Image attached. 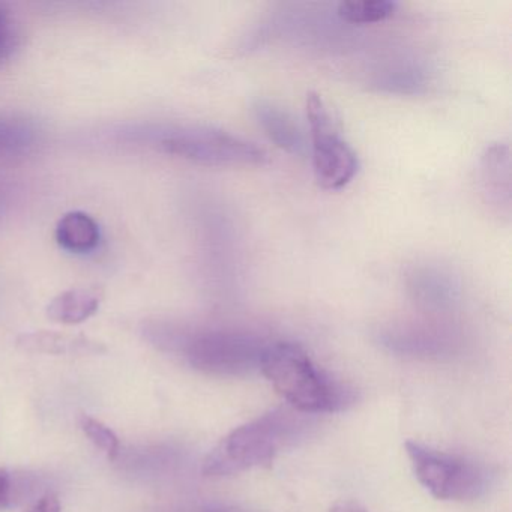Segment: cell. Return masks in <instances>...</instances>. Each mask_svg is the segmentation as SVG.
<instances>
[{
    "mask_svg": "<svg viewBox=\"0 0 512 512\" xmlns=\"http://www.w3.org/2000/svg\"><path fill=\"white\" fill-rule=\"evenodd\" d=\"M79 427L82 428L85 436L107 455L109 460L115 461L119 457L121 440L112 428L85 413L79 416Z\"/></svg>",
    "mask_w": 512,
    "mask_h": 512,
    "instance_id": "cell-16",
    "label": "cell"
},
{
    "mask_svg": "<svg viewBox=\"0 0 512 512\" xmlns=\"http://www.w3.org/2000/svg\"><path fill=\"white\" fill-rule=\"evenodd\" d=\"M17 346L25 352L46 353V355L88 356L106 352L103 344L83 335L49 331L20 335Z\"/></svg>",
    "mask_w": 512,
    "mask_h": 512,
    "instance_id": "cell-10",
    "label": "cell"
},
{
    "mask_svg": "<svg viewBox=\"0 0 512 512\" xmlns=\"http://www.w3.org/2000/svg\"><path fill=\"white\" fill-rule=\"evenodd\" d=\"M482 196L488 205L509 217L511 212V152L509 146L496 143L485 149L479 164Z\"/></svg>",
    "mask_w": 512,
    "mask_h": 512,
    "instance_id": "cell-7",
    "label": "cell"
},
{
    "mask_svg": "<svg viewBox=\"0 0 512 512\" xmlns=\"http://www.w3.org/2000/svg\"><path fill=\"white\" fill-rule=\"evenodd\" d=\"M149 343L164 352L179 353L188 364L209 376H247L260 370L268 341L253 332L227 328H196L170 320L143 325Z\"/></svg>",
    "mask_w": 512,
    "mask_h": 512,
    "instance_id": "cell-1",
    "label": "cell"
},
{
    "mask_svg": "<svg viewBox=\"0 0 512 512\" xmlns=\"http://www.w3.org/2000/svg\"><path fill=\"white\" fill-rule=\"evenodd\" d=\"M29 485V481L25 482L10 470L0 469V511L23 502L31 490Z\"/></svg>",
    "mask_w": 512,
    "mask_h": 512,
    "instance_id": "cell-18",
    "label": "cell"
},
{
    "mask_svg": "<svg viewBox=\"0 0 512 512\" xmlns=\"http://www.w3.org/2000/svg\"><path fill=\"white\" fill-rule=\"evenodd\" d=\"M397 2L391 0H364V2H341L337 16L350 25H374L391 19L397 13Z\"/></svg>",
    "mask_w": 512,
    "mask_h": 512,
    "instance_id": "cell-15",
    "label": "cell"
},
{
    "mask_svg": "<svg viewBox=\"0 0 512 512\" xmlns=\"http://www.w3.org/2000/svg\"><path fill=\"white\" fill-rule=\"evenodd\" d=\"M406 286L418 304L436 310L451 307L460 293L457 278L436 265L413 266L407 272Z\"/></svg>",
    "mask_w": 512,
    "mask_h": 512,
    "instance_id": "cell-8",
    "label": "cell"
},
{
    "mask_svg": "<svg viewBox=\"0 0 512 512\" xmlns=\"http://www.w3.org/2000/svg\"><path fill=\"white\" fill-rule=\"evenodd\" d=\"M407 457L419 484L439 500H475L493 484V473L484 464L460 455L406 442Z\"/></svg>",
    "mask_w": 512,
    "mask_h": 512,
    "instance_id": "cell-5",
    "label": "cell"
},
{
    "mask_svg": "<svg viewBox=\"0 0 512 512\" xmlns=\"http://www.w3.org/2000/svg\"><path fill=\"white\" fill-rule=\"evenodd\" d=\"M253 112L260 128L278 148L298 157L307 154V139L289 112L266 100H257Z\"/></svg>",
    "mask_w": 512,
    "mask_h": 512,
    "instance_id": "cell-9",
    "label": "cell"
},
{
    "mask_svg": "<svg viewBox=\"0 0 512 512\" xmlns=\"http://www.w3.org/2000/svg\"><path fill=\"white\" fill-rule=\"evenodd\" d=\"M260 371L298 412H338L352 404V392L320 370L298 344L269 343L260 361Z\"/></svg>",
    "mask_w": 512,
    "mask_h": 512,
    "instance_id": "cell-3",
    "label": "cell"
},
{
    "mask_svg": "<svg viewBox=\"0 0 512 512\" xmlns=\"http://www.w3.org/2000/svg\"><path fill=\"white\" fill-rule=\"evenodd\" d=\"M55 238L65 251L74 254L91 253L100 244V226L86 212H68L59 220Z\"/></svg>",
    "mask_w": 512,
    "mask_h": 512,
    "instance_id": "cell-11",
    "label": "cell"
},
{
    "mask_svg": "<svg viewBox=\"0 0 512 512\" xmlns=\"http://www.w3.org/2000/svg\"><path fill=\"white\" fill-rule=\"evenodd\" d=\"M100 302V296L94 290H67L50 302L47 307V316L53 322L77 325L94 316L100 308Z\"/></svg>",
    "mask_w": 512,
    "mask_h": 512,
    "instance_id": "cell-13",
    "label": "cell"
},
{
    "mask_svg": "<svg viewBox=\"0 0 512 512\" xmlns=\"http://www.w3.org/2000/svg\"><path fill=\"white\" fill-rule=\"evenodd\" d=\"M305 107L310 124L314 178L323 190H341L358 175V155L341 139L320 95L310 92Z\"/></svg>",
    "mask_w": 512,
    "mask_h": 512,
    "instance_id": "cell-6",
    "label": "cell"
},
{
    "mask_svg": "<svg viewBox=\"0 0 512 512\" xmlns=\"http://www.w3.org/2000/svg\"><path fill=\"white\" fill-rule=\"evenodd\" d=\"M116 134L122 142L148 146L200 166H262L268 161L265 149L256 143L206 125H140Z\"/></svg>",
    "mask_w": 512,
    "mask_h": 512,
    "instance_id": "cell-2",
    "label": "cell"
},
{
    "mask_svg": "<svg viewBox=\"0 0 512 512\" xmlns=\"http://www.w3.org/2000/svg\"><path fill=\"white\" fill-rule=\"evenodd\" d=\"M329 512H367V509L353 500H343V502L335 503Z\"/></svg>",
    "mask_w": 512,
    "mask_h": 512,
    "instance_id": "cell-21",
    "label": "cell"
},
{
    "mask_svg": "<svg viewBox=\"0 0 512 512\" xmlns=\"http://www.w3.org/2000/svg\"><path fill=\"white\" fill-rule=\"evenodd\" d=\"M10 202V185L0 179V221L4 220L5 214H7L8 208H10Z\"/></svg>",
    "mask_w": 512,
    "mask_h": 512,
    "instance_id": "cell-20",
    "label": "cell"
},
{
    "mask_svg": "<svg viewBox=\"0 0 512 512\" xmlns=\"http://www.w3.org/2000/svg\"><path fill=\"white\" fill-rule=\"evenodd\" d=\"M26 512H61V502L55 494H46V496L40 497Z\"/></svg>",
    "mask_w": 512,
    "mask_h": 512,
    "instance_id": "cell-19",
    "label": "cell"
},
{
    "mask_svg": "<svg viewBox=\"0 0 512 512\" xmlns=\"http://www.w3.org/2000/svg\"><path fill=\"white\" fill-rule=\"evenodd\" d=\"M22 40L19 23L10 10L0 5V67L7 64L17 52Z\"/></svg>",
    "mask_w": 512,
    "mask_h": 512,
    "instance_id": "cell-17",
    "label": "cell"
},
{
    "mask_svg": "<svg viewBox=\"0 0 512 512\" xmlns=\"http://www.w3.org/2000/svg\"><path fill=\"white\" fill-rule=\"evenodd\" d=\"M427 74L415 65H397L377 73L373 86L377 91L389 94L413 95L427 88Z\"/></svg>",
    "mask_w": 512,
    "mask_h": 512,
    "instance_id": "cell-14",
    "label": "cell"
},
{
    "mask_svg": "<svg viewBox=\"0 0 512 512\" xmlns=\"http://www.w3.org/2000/svg\"><path fill=\"white\" fill-rule=\"evenodd\" d=\"M301 425V419L292 413L274 410L235 428L209 452L203 461V475L218 478L269 466Z\"/></svg>",
    "mask_w": 512,
    "mask_h": 512,
    "instance_id": "cell-4",
    "label": "cell"
},
{
    "mask_svg": "<svg viewBox=\"0 0 512 512\" xmlns=\"http://www.w3.org/2000/svg\"><path fill=\"white\" fill-rule=\"evenodd\" d=\"M205 512H236L232 511V509H226V508H214V509H208V511Z\"/></svg>",
    "mask_w": 512,
    "mask_h": 512,
    "instance_id": "cell-22",
    "label": "cell"
},
{
    "mask_svg": "<svg viewBox=\"0 0 512 512\" xmlns=\"http://www.w3.org/2000/svg\"><path fill=\"white\" fill-rule=\"evenodd\" d=\"M40 142V130L25 116L0 113V160L29 154Z\"/></svg>",
    "mask_w": 512,
    "mask_h": 512,
    "instance_id": "cell-12",
    "label": "cell"
}]
</instances>
